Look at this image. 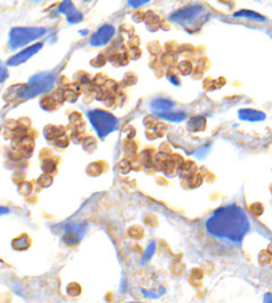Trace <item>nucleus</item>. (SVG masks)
Listing matches in <instances>:
<instances>
[{"label": "nucleus", "instance_id": "obj_1", "mask_svg": "<svg viewBox=\"0 0 272 303\" xmlns=\"http://www.w3.org/2000/svg\"><path fill=\"white\" fill-rule=\"evenodd\" d=\"M206 229L218 239L240 243L249 231V221L243 209L236 205H227L212 213L207 219Z\"/></svg>", "mask_w": 272, "mask_h": 303}, {"label": "nucleus", "instance_id": "obj_2", "mask_svg": "<svg viewBox=\"0 0 272 303\" xmlns=\"http://www.w3.org/2000/svg\"><path fill=\"white\" fill-rule=\"evenodd\" d=\"M208 16H210V12L203 6H191L171 14L170 20L179 24L188 31H198L208 20Z\"/></svg>", "mask_w": 272, "mask_h": 303}, {"label": "nucleus", "instance_id": "obj_3", "mask_svg": "<svg viewBox=\"0 0 272 303\" xmlns=\"http://www.w3.org/2000/svg\"><path fill=\"white\" fill-rule=\"evenodd\" d=\"M87 115H88L91 125L100 138H105L107 135H109L111 132L116 130L117 125H119V122L112 114L103 111V110H92V111H88Z\"/></svg>", "mask_w": 272, "mask_h": 303}, {"label": "nucleus", "instance_id": "obj_4", "mask_svg": "<svg viewBox=\"0 0 272 303\" xmlns=\"http://www.w3.org/2000/svg\"><path fill=\"white\" fill-rule=\"evenodd\" d=\"M56 82V76L54 72H43L38 74L30 79V83L27 86L23 87L22 91V97H34L39 93L48 92Z\"/></svg>", "mask_w": 272, "mask_h": 303}, {"label": "nucleus", "instance_id": "obj_5", "mask_svg": "<svg viewBox=\"0 0 272 303\" xmlns=\"http://www.w3.org/2000/svg\"><path fill=\"white\" fill-rule=\"evenodd\" d=\"M46 28L42 27L15 28V30H12L11 31L10 46H11V48H19V47L28 44L30 42L40 39L42 36L46 35Z\"/></svg>", "mask_w": 272, "mask_h": 303}, {"label": "nucleus", "instance_id": "obj_6", "mask_svg": "<svg viewBox=\"0 0 272 303\" xmlns=\"http://www.w3.org/2000/svg\"><path fill=\"white\" fill-rule=\"evenodd\" d=\"M87 231V225L83 222H75L71 225L64 227V234H63V241L68 246L76 245L82 241L84 234Z\"/></svg>", "mask_w": 272, "mask_h": 303}, {"label": "nucleus", "instance_id": "obj_7", "mask_svg": "<svg viewBox=\"0 0 272 303\" xmlns=\"http://www.w3.org/2000/svg\"><path fill=\"white\" fill-rule=\"evenodd\" d=\"M113 35H115V27L111 24H104L91 36L90 44L93 47L104 46L112 39Z\"/></svg>", "mask_w": 272, "mask_h": 303}, {"label": "nucleus", "instance_id": "obj_8", "mask_svg": "<svg viewBox=\"0 0 272 303\" xmlns=\"http://www.w3.org/2000/svg\"><path fill=\"white\" fill-rule=\"evenodd\" d=\"M59 12L63 14V15H66L67 20H68L70 24H78L83 20V14L71 2H63L59 6Z\"/></svg>", "mask_w": 272, "mask_h": 303}, {"label": "nucleus", "instance_id": "obj_9", "mask_svg": "<svg viewBox=\"0 0 272 303\" xmlns=\"http://www.w3.org/2000/svg\"><path fill=\"white\" fill-rule=\"evenodd\" d=\"M150 109L155 115L160 117L163 114L172 113V110L175 109V103L170 99H166V97H156L151 102L150 105Z\"/></svg>", "mask_w": 272, "mask_h": 303}, {"label": "nucleus", "instance_id": "obj_10", "mask_svg": "<svg viewBox=\"0 0 272 303\" xmlns=\"http://www.w3.org/2000/svg\"><path fill=\"white\" fill-rule=\"evenodd\" d=\"M42 47H43V44L42 43H36V44H34V46L28 47V48H24L23 51H20L19 54H16L15 56H12V58L10 59L8 64H11V66H16V64H19V63L26 62V60H28L30 58H32V56L38 52V51L42 50Z\"/></svg>", "mask_w": 272, "mask_h": 303}, {"label": "nucleus", "instance_id": "obj_11", "mask_svg": "<svg viewBox=\"0 0 272 303\" xmlns=\"http://www.w3.org/2000/svg\"><path fill=\"white\" fill-rule=\"evenodd\" d=\"M239 119L244 122H263L265 119V114L253 109H243L239 111Z\"/></svg>", "mask_w": 272, "mask_h": 303}, {"label": "nucleus", "instance_id": "obj_12", "mask_svg": "<svg viewBox=\"0 0 272 303\" xmlns=\"http://www.w3.org/2000/svg\"><path fill=\"white\" fill-rule=\"evenodd\" d=\"M207 121L204 117H194L191 118L190 122H188V130L192 132H199L203 131L206 129Z\"/></svg>", "mask_w": 272, "mask_h": 303}, {"label": "nucleus", "instance_id": "obj_13", "mask_svg": "<svg viewBox=\"0 0 272 303\" xmlns=\"http://www.w3.org/2000/svg\"><path fill=\"white\" fill-rule=\"evenodd\" d=\"M235 18H244V19L256 20V22H267V19L263 15L253 11H248V10H241V11L235 12Z\"/></svg>", "mask_w": 272, "mask_h": 303}, {"label": "nucleus", "instance_id": "obj_14", "mask_svg": "<svg viewBox=\"0 0 272 303\" xmlns=\"http://www.w3.org/2000/svg\"><path fill=\"white\" fill-rule=\"evenodd\" d=\"M47 139H59L63 136V129L62 127H56V126H48L44 130Z\"/></svg>", "mask_w": 272, "mask_h": 303}, {"label": "nucleus", "instance_id": "obj_15", "mask_svg": "<svg viewBox=\"0 0 272 303\" xmlns=\"http://www.w3.org/2000/svg\"><path fill=\"white\" fill-rule=\"evenodd\" d=\"M30 245H31V241H30V238L27 235H22V237L16 238L15 241L12 242V246L16 250H27Z\"/></svg>", "mask_w": 272, "mask_h": 303}, {"label": "nucleus", "instance_id": "obj_16", "mask_svg": "<svg viewBox=\"0 0 272 303\" xmlns=\"http://www.w3.org/2000/svg\"><path fill=\"white\" fill-rule=\"evenodd\" d=\"M160 118H163L164 121H168V122H175V123H178V122H182L184 121V118H186V114L184 113H167V114H163V115H160Z\"/></svg>", "mask_w": 272, "mask_h": 303}, {"label": "nucleus", "instance_id": "obj_17", "mask_svg": "<svg viewBox=\"0 0 272 303\" xmlns=\"http://www.w3.org/2000/svg\"><path fill=\"white\" fill-rule=\"evenodd\" d=\"M156 251V242H150V245L147 246V249H146V251H144L143 254V258H142V263H146V262H148V260L151 259L152 257H154V254H155Z\"/></svg>", "mask_w": 272, "mask_h": 303}, {"label": "nucleus", "instance_id": "obj_18", "mask_svg": "<svg viewBox=\"0 0 272 303\" xmlns=\"http://www.w3.org/2000/svg\"><path fill=\"white\" fill-rule=\"evenodd\" d=\"M143 294L147 298H152V299H156V298H159L164 294V288L160 287L159 290H143Z\"/></svg>", "mask_w": 272, "mask_h": 303}, {"label": "nucleus", "instance_id": "obj_19", "mask_svg": "<svg viewBox=\"0 0 272 303\" xmlns=\"http://www.w3.org/2000/svg\"><path fill=\"white\" fill-rule=\"evenodd\" d=\"M56 103H58V102L55 100L54 97L50 96V97H46V99H43L40 105H42V107H43L44 110H47V111H51V110H54L55 107H56Z\"/></svg>", "mask_w": 272, "mask_h": 303}, {"label": "nucleus", "instance_id": "obj_20", "mask_svg": "<svg viewBox=\"0 0 272 303\" xmlns=\"http://www.w3.org/2000/svg\"><path fill=\"white\" fill-rule=\"evenodd\" d=\"M179 70L183 75H190L192 72V64L190 60H183L179 63Z\"/></svg>", "mask_w": 272, "mask_h": 303}, {"label": "nucleus", "instance_id": "obj_21", "mask_svg": "<svg viewBox=\"0 0 272 303\" xmlns=\"http://www.w3.org/2000/svg\"><path fill=\"white\" fill-rule=\"evenodd\" d=\"M195 170V164L192 163V162H186V163H183L182 166H180V172H182L183 175H188V176H191V174L194 172Z\"/></svg>", "mask_w": 272, "mask_h": 303}, {"label": "nucleus", "instance_id": "obj_22", "mask_svg": "<svg viewBox=\"0 0 272 303\" xmlns=\"http://www.w3.org/2000/svg\"><path fill=\"white\" fill-rule=\"evenodd\" d=\"M67 291H68V294L70 295H79L80 294V291H82V288H80V286H79L78 283H71L68 284V287H67Z\"/></svg>", "mask_w": 272, "mask_h": 303}, {"label": "nucleus", "instance_id": "obj_23", "mask_svg": "<svg viewBox=\"0 0 272 303\" xmlns=\"http://www.w3.org/2000/svg\"><path fill=\"white\" fill-rule=\"evenodd\" d=\"M129 235L132 238H136V239H140V238L143 237V230L139 226H133L129 229Z\"/></svg>", "mask_w": 272, "mask_h": 303}, {"label": "nucleus", "instance_id": "obj_24", "mask_svg": "<svg viewBox=\"0 0 272 303\" xmlns=\"http://www.w3.org/2000/svg\"><path fill=\"white\" fill-rule=\"evenodd\" d=\"M39 183H40V186H43V187L51 186V183H52V176H51L50 174L42 175L39 179Z\"/></svg>", "mask_w": 272, "mask_h": 303}, {"label": "nucleus", "instance_id": "obj_25", "mask_svg": "<svg viewBox=\"0 0 272 303\" xmlns=\"http://www.w3.org/2000/svg\"><path fill=\"white\" fill-rule=\"evenodd\" d=\"M43 171L46 174H51V172L55 171V163L54 162H51V160H46L43 163Z\"/></svg>", "mask_w": 272, "mask_h": 303}, {"label": "nucleus", "instance_id": "obj_26", "mask_svg": "<svg viewBox=\"0 0 272 303\" xmlns=\"http://www.w3.org/2000/svg\"><path fill=\"white\" fill-rule=\"evenodd\" d=\"M202 183V176L200 175H191L190 176V186L191 187H196Z\"/></svg>", "mask_w": 272, "mask_h": 303}, {"label": "nucleus", "instance_id": "obj_27", "mask_svg": "<svg viewBox=\"0 0 272 303\" xmlns=\"http://www.w3.org/2000/svg\"><path fill=\"white\" fill-rule=\"evenodd\" d=\"M104 63H105L104 56H103V55H99L97 58L93 59L92 62H91V64H92V66H95V67H101L103 64H104Z\"/></svg>", "mask_w": 272, "mask_h": 303}, {"label": "nucleus", "instance_id": "obj_28", "mask_svg": "<svg viewBox=\"0 0 272 303\" xmlns=\"http://www.w3.org/2000/svg\"><path fill=\"white\" fill-rule=\"evenodd\" d=\"M147 3H148V0H129L128 6L136 8V7H140V6H144V4H147Z\"/></svg>", "mask_w": 272, "mask_h": 303}, {"label": "nucleus", "instance_id": "obj_29", "mask_svg": "<svg viewBox=\"0 0 272 303\" xmlns=\"http://www.w3.org/2000/svg\"><path fill=\"white\" fill-rule=\"evenodd\" d=\"M167 78H168V80H170V82L172 83V84H175V86H178V84H180L179 78H178V76H176L175 74H172V72H168V74H167Z\"/></svg>", "mask_w": 272, "mask_h": 303}, {"label": "nucleus", "instance_id": "obj_30", "mask_svg": "<svg viewBox=\"0 0 272 303\" xmlns=\"http://www.w3.org/2000/svg\"><path fill=\"white\" fill-rule=\"evenodd\" d=\"M163 63L164 64H168V66H172V64L175 63V58H174L172 55H164Z\"/></svg>", "mask_w": 272, "mask_h": 303}, {"label": "nucleus", "instance_id": "obj_31", "mask_svg": "<svg viewBox=\"0 0 272 303\" xmlns=\"http://www.w3.org/2000/svg\"><path fill=\"white\" fill-rule=\"evenodd\" d=\"M67 144H68V140H67V138L64 135L62 138L56 139V146L58 147H67Z\"/></svg>", "mask_w": 272, "mask_h": 303}, {"label": "nucleus", "instance_id": "obj_32", "mask_svg": "<svg viewBox=\"0 0 272 303\" xmlns=\"http://www.w3.org/2000/svg\"><path fill=\"white\" fill-rule=\"evenodd\" d=\"M148 48H150V51H151L152 54H159L160 52V46L156 42H154V43L148 44Z\"/></svg>", "mask_w": 272, "mask_h": 303}, {"label": "nucleus", "instance_id": "obj_33", "mask_svg": "<svg viewBox=\"0 0 272 303\" xmlns=\"http://www.w3.org/2000/svg\"><path fill=\"white\" fill-rule=\"evenodd\" d=\"M129 170H131V166H129L128 162H121L120 171L123 172V174H127V172H129Z\"/></svg>", "mask_w": 272, "mask_h": 303}, {"label": "nucleus", "instance_id": "obj_34", "mask_svg": "<svg viewBox=\"0 0 272 303\" xmlns=\"http://www.w3.org/2000/svg\"><path fill=\"white\" fill-rule=\"evenodd\" d=\"M76 97H78V93L74 92V91H67L66 92V99H68V100H76Z\"/></svg>", "mask_w": 272, "mask_h": 303}, {"label": "nucleus", "instance_id": "obj_35", "mask_svg": "<svg viewBox=\"0 0 272 303\" xmlns=\"http://www.w3.org/2000/svg\"><path fill=\"white\" fill-rule=\"evenodd\" d=\"M22 192H23V194H28V192H30V191H31V184H30V183H24L23 186H22Z\"/></svg>", "mask_w": 272, "mask_h": 303}, {"label": "nucleus", "instance_id": "obj_36", "mask_svg": "<svg viewBox=\"0 0 272 303\" xmlns=\"http://www.w3.org/2000/svg\"><path fill=\"white\" fill-rule=\"evenodd\" d=\"M6 76H7V72H6V70L3 68V66L0 64V82H2V80H4V79H6Z\"/></svg>", "mask_w": 272, "mask_h": 303}, {"label": "nucleus", "instance_id": "obj_37", "mask_svg": "<svg viewBox=\"0 0 272 303\" xmlns=\"http://www.w3.org/2000/svg\"><path fill=\"white\" fill-rule=\"evenodd\" d=\"M251 209H252V211L253 213H255V214L256 215H259L261 213V207L259 206V205H253L252 207H251Z\"/></svg>", "mask_w": 272, "mask_h": 303}, {"label": "nucleus", "instance_id": "obj_38", "mask_svg": "<svg viewBox=\"0 0 272 303\" xmlns=\"http://www.w3.org/2000/svg\"><path fill=\"white\" fill-rule=\"evenodd\" d=\"M263 302H264V303H272V294H271V292H267V294H265Z\"/></svg>", "mask_w": 272, "mask_h": 303}, {"label": "nucleus", "instance_id": "obj_39", "mask_svg": "<svg viewBox=\"0 0 272 303\" xmlns=\"http://www.w3.org/2000/svg\"><path fill=\"white\" fill-rule=\"evenodd\" d=\"M260 262L263 264L268 263V262H269V257H264V253H261L260 254Z\"/></svg>", "mask_w": 272, "mask_h": 303}, {"label": "nucleus", "instance_id": "obj_40", "mask_svg": "<svg viewBox=\"0 0 272 303\" xmlns=\"http://www.w3.org/2000/svg\"><path fill=\"white\" fill-rule=\"evenodd\" d=\"M7 213H8V209H6V207H0V215L7 214Z\"/></svg>", "mask_w": 272, "mask_h": 303}, {"label": "nucleus", "instance_id": "obj_41", "mask_svg": "<svg viewBox=\"0 0 272 303\" xmlns=\"http://www.w3.org/2000/svg\"><path fill=\"white\" fill-rule=\"evenodd\" d=\"M269 251H271V253H272V245L269 246Z\"/></svg>", "mask_w": 272, "mask_h": 303}, {"label": "nucleus", "instance_id": "obj_42", "mask_svg": "<svg viewBox=\"0 0 272 303\" xmlns=\"http://www.w3.org/2000/svg\"><path fill=\"white\" fill-rule=\"evenodd\" d=\"M131 303H139V302H131Z\"/></svg>", "mask_w": 272, "mask_h": 303}]
</instances>
